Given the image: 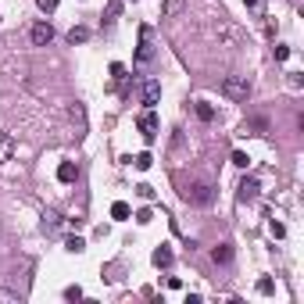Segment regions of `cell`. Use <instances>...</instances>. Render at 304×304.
I'll list each match as a JSON object with an SVG mask.
<instances>
[{
    "mask_svg": "<svg viewBox=\"0 0 304 304\" xmlns=\"http://www.w3.org/2000/svg\"><path fill=\"white\" fill-rule=\"evenodd\" d=\"M222 97L233 100V104H247V97H251V82H247V75H229V79L222 82Z\"/></svg>",
    "mask_w": 304,
    "mask_h": 304,
    "instance_id": "6da1fadb",
    "label": "cell"
},
{
    "mask_svg": "<svg viewBox=\"0 0 304 304\" xmlns=\"http://www.w3.org/2000/svg\"><path fill=\"white\" fill-rule=\"evenodd\" d=\"M183 197H186L190 204H197V208H208V204L215 201V190H211L208 183H194L190 190H183Z\"/></svg>",
    "mask_w": 304,
    "mask_h": 304,
    "instance_id": "7a4b0ae2",
    "label": "cell"
},
{
    "mask_svg": "<svg viewBox=\"0 0 304 304\" xmlns=\"http://www.w3.org/2000/svg\"><path fill=\"white\" fill-rule=\"evenodd\" d=\"M136 125H140V136H143L147 143H154V140H158V129H161V125H158V115H154V107H147V111L140 115V122H136Z\"/></svg>",
    "mask_w": 304,
    "mask_h": 304,
    "instance_id": "3957f363",
    "label": "cell"
},
{
    "mask_svg": "<svg viewBox=\"0 0 304 304\" xmlns=\"http://www.w3.org/2000/svg\"><path fill=\"white\" fill-rule=\"evenodd\" d=\"M154 58V43H150V29L140 25V47H136V65H150Z\"/></svg>",
    "mask_w": 304,
    "mask_h": 304,
    "instance_id": "277c9868",
    "label": "cell"
},
{
    "mask_svg": "<svg viewBox=\"0 0 304 304\" xmlns=\"http://www.w3.org/2000/svg\"><path fill=\"white\" fill-rule=\"evenodd\" d=\"M29 36H33V43H36V47H47V43L54 40V25H50V22H36Z\"/></svg>",
    "mask_w": 304,
    "mask_h": 304,
    "instance_id": "5b68a950",
    "label": "cell"
},
{
    "mask_svg": "<svg viewBox=\"0 0 304 304\" xmlns=\"http://www.w3.org/2000/svg\"><path fill=\"white\" fill-rule=\"evenodd\" d=\"M158 100H161V82H158V79H147V82H143V104L154 107Z\"/></svg>",
    "mask_w": 304,
    "mask_h": 304,
    "instance_id": "8992f818",
    "label": "cell"
},
{
    "mask_svg": "<svg viewBox=\"0 0 304 304\" xmlns=\"http://www.w3.org/2000/svg\"><path fill=\"white\" fill-rule=\"evenodd\" d=\"M258 190H261V186H258V179H251V176H247V179H240V186H236V197L247 204V201H254V197H258Z\"/></svg>",
    "mask_w": 304,
    "mask_h": 304,
    "instance_id": "52a82bcc",
    "label": "cell"
},
{
    "mask_svg": "<svg viewBox=\"0 0 304 304\" xmlns=\"http://www.w3.org/2000/svg\"><path fill=\"white\" fill-rule=\"evenodd\" d=\"M11 154H15V136L11 132H0V165L11 161Z\"/></svg>",
    "mask_w": 304,
    "mask_h": 304,
    "instance_id": "ba28073f",
    "label": "cell"
},
{
    "mask_svg": "<svg viewBox=\"0 0 304 304\" xmlns=\"http://www.w3.org/2000/svg\"><path fill=\"white\" fill-rule=\"evenodd\" d=\"M211 261H215V265H229V261H233V247H229V243H218V247L211 251Z\"/></svg>",
    "mask_w": 304,
    "mask_h": 304,
    "instance_id": "9c48e42d",
    "label": "cell"
},
{
    "mask_svg": "<svg viewBox=\"0 0 304 304\" xmlns=\"http://www.w3.org/2000/svg\"><path fill=\"white\" fill-rule=\"evenodd\" d=\"M58 179H61V183H72V179H75V165H72V161H61V165H58Z\"/></svg>",
    "mask_w": 304,
    "mask_h": 304,
    "instance_id": "30bf717a",
    "label": "cell"
},
{
    "mask_svg": "<svg viewBox=\"0 0 304 304\" xmlns=\"http://www.w3.org/2000/svg\"><path fill=\"white\" fill-rule=\"evenodd\" d=\"M154 265H158V268H169V265H172V251H169V247H158V251H154Z\"/></svg>",
    "mask_w": 304,
    "mask_h": 304,
    "instance_id": "8fae6325",
    "label": "cell"
},
{
    "mask_svg": "<svg viewBox=\"0 0 304 304\" xmlns=\"http://www.w3.org/2000/svg\"><path fill=\"white\" fill-rule=\"evenodd\" d=\"M86 40H90V29H86V25H75V29L68 33V43H86Z\"/></svg>",
    "mask_w": 304,
    "mask_h": 304,
    "instance_id": "7c38bea8",
    "label": "cell"
},
{
    "mask_svg": "<svg viewBox=\"0 0 304 304\" xmlns=\"http://www.w3.org/2000/svg\"><path fill=\"white\" fill-rule=\"evenodd\" d=\"M194 111H197V118H201V122H211V118H215V107H211V104H204V100H197V107H194Z\"/></svg>",
    "mask_w": 304,
    "mask_h": 304,
    "instance_id": "4fadbf2b",
    "label": "cell"
},
{
    "mask_svg": "<svg viewBox=\"0 0 304 304\" xmlns=\"http://www.w3.org/2000/svg\"><path fill=\"white\" fill-rule=\"evenodd\" d=\"M132 165H136L140 172H147L150 165H154V158H150V154H147V150H143V154H136V158H132Z\"/></svg>",
    "mask_w": 304,
    "mask_h": 304,
    "instance_id": "5bb4252c",
    "label": "cell"
},
{
    "mask_svg": "<svg viewBox=\"0 0 304 304\" xmlns=\"http://www.w3.org/2000/svg\"><path fill=\"white\" fill-rule=\"evenodd\" d=\"M111 218H129V204L125 201H115L111 204Z\"/></svg>",
    "mask_w": 304,
    "mask_h": 304,
    "instance_id": "9a60e30c",
    "label": "cell"
},
{
    "mask_svg": "<svg viewBox=\"0 0 304 304\" xmlns=\"http://www.w3.org/2000/svg\"><path fill=\"white\" fill-rule=\"evenodd\" d=\"M183 4H186V0H169V4H165V18L179 15V11H183Z\"/></svg>",
    "mask_w": 304,
    "mask_h": 304,
    "instance_id": "2e32d148",
    "label": "cell"
},
{
    "mask_svg": "<svg viewBox=\"0 0 304 304\" xmlns=\"http://www.w3.org/2000/svg\"><path fill=\"white\" fill-rule=\"evenodd\" d=\"M36 4H40V11H43V15H50V11H58L61 0H36Z\"/></svg>",
    "mask_w": 304,
    "mask_h": 304,
    "instance_id": "e0dca14e",
    "label": "cell"
},
{
    "mask_svg": "<svg viewBox=\"0 0 304 304\" xmlns=\"http://www.w3.org/2000/svg\"><path fill=\"white\" fill-rule=\"evenodd\" d=\"M233 165H236V169H247V165H251V158L243 154V150H236V154H233Z\"/></svg>",
    "mask_w": 304,
    "mask_h": 304,
    "instance_id": "ac0fdd59",
    "label": "cell"
},
{
    "mask_svg": "<svg viewBox=\"0 0 304 304\" xmlns=\"http://www.w3.org/2000/svg\"><path fill=\"white\" fill-rule=\"evenodd\" d=\"M65 247H68V251H72V254H79V251H82V247H86V243H82V240H79V236H68V243H65Z\"/></svg>",
    "mask_w": 304,
    "mask_h": 304,
    "instance_id": "d6986e66",
    "label": "cell"
},
{
    "mask_svg": "<svg viewBox=\"0 0 304 304\" xmlns=\"http://www.w3.org/2000/svg\"><path fill=\"white\" fill-rule=\"evenodd\" d=\"M272 290H275L272 279H258V293H272Z\"/></svg>",
    "mask_w": 304,
    "mask_h": 304,
    "instance_id": "ffe728a7",
    "label": "cell"
},
{
    "mask_svg": "<svg viewBox=\"0 0 304 304\" xmlns=\"http://www.w3.org/2000/svg\"><path fill=\"white\" fill-rule=\"evenodd\" d=\"M136 194H140V197H143V201H150V197H154V190H150V186H147V183H140V186H136Z\"/></svg>",
    "mask_w": 304,
    "mask_h": 304,
    "instance_id": "44dd1931",
    "label": "cell"
},
{
    "mask_svg": "<svg viewBox=\"0 0 304 304\" xmlns=\"http://www.w3.org/2000/svg\"><path fill=\"white\" fill-rule=\"evenodd\" d=\"M290 58V47H283V43H275V61H286Z\"/></svg>",
    "mask_w": 304,
    "mask_h": 304,
    "instance_id": "7402d4cb",
    "label": "cell"
},
{
    "mask_svg": "<svg viewBox=\"0 0 304 304\" xmlns=\"http://www.w3.org/2000/svg\"><path fill=\"white\" fill-rule=\"evenodd\" d=\"M0 304H18V297H15V293H8V290H0Z\"/></svg>",
    "mask_w": 304,
    "mask_h": 304,
    "instance_id": "603a6c76",
    "label": "cell"
},
{
    "mask_svg": "<svg viewBox=\"0 0 304 304\" xmlns=\"http://www.w3.org/2000/svg\"><path fill=\"white\" fill-rule=\"evenodd\" d=\"M111 75H115V82H122V79H125V68H122V65H111Z\"/></svg>",
    "mask_w": 304,
    "mask_h": 304,
    "instance_id": "cb8c5ba5",
    "label": "cell"
},
{
    "mask_svg": "<svg viewBox=\"0 0 304 304\" xmlns=\"http://www.w3.org/2000/svg\"><path fill=\"white\" fill-rule=\"evenodd\" d=\"M65 297H68V300H79V297H82V290H79V286H68V290H65Z\"/></svg>",
    "mask_w": 304,
    "mask_h": 304,
    "instance_id": "d4e9b609",
    "label": "cell"
},
{
    "mask_svg": "<svg viewBox=\"0 0 304 304\" xmlns=\"http://www.w3.org/2000/svg\"><path fill=\"white\" fill-rule=\"evenodd\" d=\"M58 222H61V218H58V215H54V211H50V215H47V222H43V226H47V229H58Z\"/></svg>",
    "mask_w": 304,
    "mask_h": 304,
    "instance_id": "484cf974",
    "label": "cell"
},
{
    "mask_svg": "<svg viewBox=\"0 0 304 304\" xmlns=\"http://www.w3.org/2000/svg\"><path fill=\"white\" fill-rule=\"evenodd\" d=\"M272 236H275V240H283V236H286V229H283L279 222H272Z\"/></svg>",
    "mask_w": 304,
    "mask_h": 304,
    "instance_id": "4316f807",
    "label": "cell"
},
{
    "mask_svg": "<svg viewBox=\"0 0 304 304\" xmlns=\"http://www.w3.org/2000/svg\"><path fill=\"white\" fill-rule=\"evenodd\" d=\"M243 4H247V8H254V4H258V0H243Z\"/></svg>",
    "mask_w": 304,
    "mask_h": 304,
    "instance_id": "83f0119b",
    "label": "cell"
}]
</instances>
